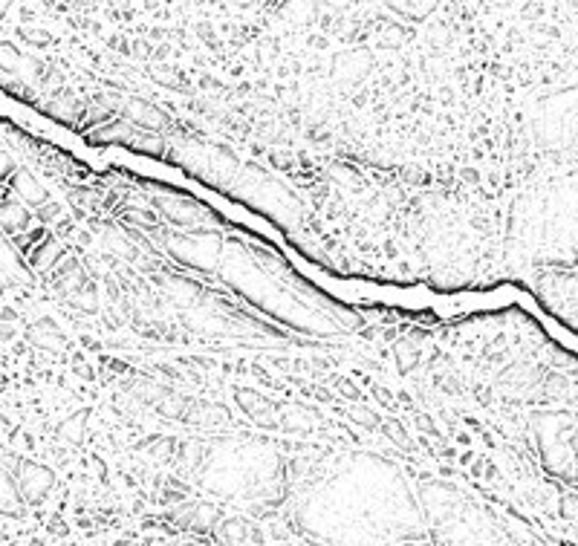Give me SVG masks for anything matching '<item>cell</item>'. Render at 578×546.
Returning a JSON list of instances; mask_svg holds the SVG:
<instances>
[{
    "label": "cell",
    "mask_w": 578,
    "mask_h": 546,
    "mask_svg": "<svg viewBox=\"0 0 578 546\" xmlns=\"http://www.w3.org/2000/svg\"><path fill=\"white\" fill-rule=\"evenodd\" d=\"M0 529L3 546H206L159 523L50 509H6Z\"/></svg>",
    "instance_id": "3957f363"
},
{
    "label": "cell",
    "mask_w": 578,
    "mask_h": 546,
    "mask_svg": "<svg viewBox=\"0 0 578 546\" xmlns=\"http://www.w3.org/2000/svg\"><path fill=\"white\" fill-rule=\"evenodd\" d=\"M0 84L339 284L448 301L578 266V3L0 0Z\"/></svg>",
    "instance_id": "7a4b0ae2"
},
{
    "label": "cell",
    "mask_w": 578,
    "mask_h": 546,
    "mask_svg": "<svg viewBox=\"0 0 578 546\" xmlns=\"http://www.w3.org/2000/svg\"><path fill=\"white\" fill-rule=\"evenodd\" d=\"M0 509L206 546H578V338L330 281L3 104Z\"/></svg>",
    "instance_id": "6da1fadb"
}]
</instances>
